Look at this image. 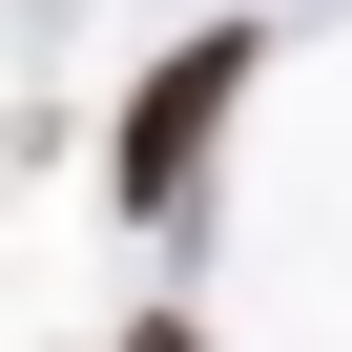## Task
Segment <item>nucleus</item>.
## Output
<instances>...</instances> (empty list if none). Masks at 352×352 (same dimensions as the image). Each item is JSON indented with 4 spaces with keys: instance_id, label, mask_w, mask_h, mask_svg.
I'll return each mask as SVG.
<instances>
[{
    "instance_id": "f257e3e1",
    "label": "nucleus",
    "mask_w": 352,
    "mask_h": 352,
    "mask_svg": "<svg viewBox=\"0 0 352 352\" xmlns=\"http://www.w3.org/2000/svg\"><path fill=\"white\" fill-rule=\"evenodd\" d=\"M228 104H249V21L166 42V83L124 104V208H187V187H208V145H228Z\"/></svg>"
},
{
    "instance_id": "f03ea898",
    "label": "nucleus",
    "mask_w": 352,
    "mask_h": 352,
    "mask_svg": "<svg viewBox=\"0 0 352 352\" xmlns=\"http://www.w3.org/2000/svg\"><path fill=\"white\" fill-rule=\"evenodd\" d=\"M124 352H208V331H124Z\"/></svg>"
}]
</instances>
